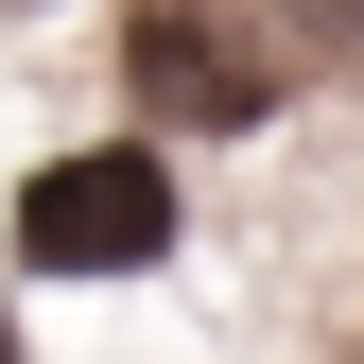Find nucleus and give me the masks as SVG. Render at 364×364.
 I'll return each mask as SVG.
<instances>
[{
	"mask_svg": "<svg viewBox=\"0 0 364 364\" xmlns=\"http://www.w3.org/2000/svg\"><path fill=\"white\" fill-rule=\"evenodd\" d=\"M122 87H139V139H260L278 122V35L208 18V0H139L122 18Z\"/></svg>",
	"mask_w": 364,
	"mask_h": 364,
	"instance_id": "2",
	"label": "nucleus"
},
{
	"mask_svg": "<svg viewBox=\"0 0 364 364\" xmlns=\"http://www.w3.org/2000/svg\"><path fill=\"white\" fill-rule=\"evenodd\" d=\"M173 260V139H70L18 173V278H156Z\"/></svg>",
	"mask_w": 364,
	"mask_h": 364,
	"instance_id": "1",
	"label": "nucleus"
},
{
	"mask_svg": "<svg viewBox=\"0 0 364 364\" xmlns=\"http://www.w3.org/2000/svg\"><path fill=\"white\" fill-rule=\"evenodd\" d=\"M0 364H18V312H0Z\"/></svg>",
	"mask_w": 364,
	"mask_h": 364,
	"instance_id": "4",
	"label": "nucleus"
},
{
	"mask_svg": "<svg viewBox=\"0 0 364 364\" xmlns=\"http://www.w3.org/2000/svg\"><path fill=\"white\" fill-rule=\"evenodd\" d=\"M278 18L312 35V53H364V0H278Z\"/></svg>",
	"mask_w": 364,
	"mask_h": 364,
	"instance_id": "3",
	"label": "nucleus"
}]
</instances>
